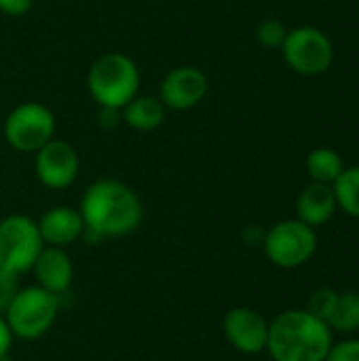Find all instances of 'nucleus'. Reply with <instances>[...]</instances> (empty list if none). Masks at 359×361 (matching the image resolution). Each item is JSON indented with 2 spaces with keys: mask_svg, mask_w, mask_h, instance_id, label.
Returning a JSON list of instances; mask_svg holds the SVG:
<instances>
[{
  "mask_svg": "<svg viewBox=\"0 0 359 361\" xmlns=\"http://www.w3.org/2000/svg\"><path fill=\"white\" fill-rule=\"evenodd\" d=\"M328 326L341 334L359 332V292L351 290L339 294V305Z\"/></svg>",
  "mask_w": 359,
  "mask_h": 361,
  "instance_id": "nucleus-18",
  "label": "nucleus"
},
{
  "mask_svg": "<svg viewBox=\"0 0 359 361\" xmlns=\"http://www.w3.org/2000/svg\"><path fill=\"white\" fill-rule=\"evenodd\" d=\"M336 212V197L330 184L311 182L303 188L296 201V216L300 222L309 224L311 228H317L326 224Z\"/></svg>",
  "mask_w": 359,
  "mask_h": 361,
  "instance_id": "nucleus-14",
  "label": "nucleus"
},
{
  "mask_svg": "<svg viewBox=\"0 0 359 361\" xmlns=\"http://www.w3.org/2000/svg\"><path fill=\"white\" fill-rule=\"evenodd\" d=\"M42 243L53 247H66L85 235V220L78 209L57 205L47 209L36 222Z\"/></svg>",
  "mask_w": 359,
  "mask_h": 361,
  "instance_id": "nucleus-12",
  "label": "nucleus"
},
{
  "mask_svg": "<svg viewBox=\"0 0 359 361\" xmlns=\"http://www.w3.org/2000/svg\"><path fill=\"white\" fill-rule=\"evenodd\" d=\"M332 345V328L307 309L286 311L269 324L267 351L273 361H326Z\"/></svg>",
  "mask_w": 359,
  "mask_h": 361,
  "instance_id": "nucleus-2",
  "label": "nucleus"
},
{
  "mask_svg": "<svg viewBox=\"0 0 359 361\" xmlns=\"http://www.w3.org/2000/svg\"><path fill=\"white\" fill-rule=\"evenodd\" d=\"M34 6V0H0V13L8 17H21Z\"/></svg>",
  "mask_w": 359,
  "mask_h": 361,
  "instance_id": "nucleus-23",
  "label": "nucleus"
},
{
  "mask_svg": "<svg viewBox=\"0 0 359 361\" xmlns=\"http://www.w3.org/2000/svg\"><path fill=\"white\" fill-rule=\"evenodd\" d=\"M326 361H359V338H347L332 345Z\"/></svg>",
  "mask_w": 359,
  "mask_h": 361,
  "instance_id": "nucleus-21",
  "label": "nucleus"
},
{
  "mask_svg": "<svg viewBox=\"0 0 359 361\" xmlns=\"http://www.w3.org/2000/svg\"><path fill=\"white\" fill-rule=\"evenodd\" d=\"M140 68L123 53H104L87 74V89L99 108L123 110L140 91Z\"/></svg>",
  "mask_w": 359,
  "mask_h": 361,
  "instance_id": "nucleus-3",
  "label": "nucleus"
},
{
  "mask_svg": "<svg viewBox=\"0 0 359 361\" xmlns=\"http://www.w3.org/2000/svg\"><path fill=\"white\" fill-rule=\"evenodd\" d=\"M13 338H15V336H13V332H11V328H8L4 315H0V360L8 353Z\"/></svg>",
  "mask_w": 359,
  "mask_h": 361,
  "instance_id": "nucleus-25",
  "label": "nucleus"
},
{
  "mask_svg": "<svg viewBox=\"0 0 359 361\" xmlns=\"http://www.w3.org/2000/svg\"><path fill=\"white\" fill-rule=\"evenodd\" d=\"M44 243L36 220L23 214H11L0 220V269L13 275L32 271Z\"/></svg>",
  "mask_w": 359,
  "mask_h": 361,
  "instance_id": "nucleus-6",
  "label": "nucleus"
},
{
  "mask_svg": "<svg viewBox=\"0 0 359 361\" xmlns=\"http://www.w3.org/2000/svg\"><path fill=\"white\" fill-rule=\"evenodd\" d=\"M339 294L336 290L332 288H322L317 292H313V296L309 298V305H307V311L311 315H315L317 319L330 324L334 311H336V305H339Z\"/></svg>",
  "mask_w": 359,
  "mask_h": 361,
  "instance_id": "nucleus-19",
  "label": "nucleus"
},
{
  "mask_svg": "<svg viewBox=\"0 0 359 361\" xmlns=\"http://www.w3.org/2000/svg\"><path fill=\"white\" fill-rule=\"evenodd\" d=\"M32 271L38 279V286L57 296L70 288L74 277V267L70 256L66 254L63 247H53V245L42 247Z\"/></svg>",
  "mask_w": 359,
  "mask_h": 361,
  "instance_id": "nucleus-13",
  "label": "nucleus"
},
{
  "mask_svg": "<svg viewBox=\"0 0 359 361\" xmlns=\"http://www.w3.org/2000/svg\"><path fill=\"white\" fill-rule=\"evenodd\" d=\"M281 51L288 66L305 76H315L326 72L334 59L332 40L322 30L311 25L290 30L281 44Z\"/></svg>",
  "mask_w": 359,
  "mask_h": 361,
  "instance_id": "nucleus-8",
  "label": "nucleus"
},
{
  "mask_svg": "<svg viewBox=\"0 0 359 361\" xmlns=\"http://www.w3.org/2000/svg\"><path fill=\"white\" fill-rule=\"evenodd\" d=\"M336 207H341L347 216L359 218V165L345 167L339 180L332 184Z\"/></svg>",
  "mask_w": 359,
  "mask_h": 361,
  "instance_id": "nucleus-17",
  "label": "nucleus"
},
{
  "mask_svg": "<svg viewBox=\"0 0 359 361\" xmlns=\"http://www.w3.org/2000/svg\"><path fill=\"white\" fill-rule=\"evenodd\" d=\"M288 27L284 21L279 19H264L258 27H256V38L262 47L267 49H281L286 36H288Z\"/></svg>",
  "mask_w": 359,
  "mask_h": 361,
  "instance_id": "nucleus-20",
  "label": "nucleus"
},
{
  "mask_svg": "<svg viewBox=\"0 0 359 361\" xmlns=\"http://www.w3.org/2000/svg\"><path fill=\"white\" fill-rule=\"evenodd\" d=\"M34 154H36L34 159L36 178L40 180L42 186L51 190H63L70 184H74V180L78 178L80 159L72 144L53 137Z\"/></svg>",
  "mask_w": 359,
  "mask_h": 361,
  "instance_id": "nucleus-9",
  "label": "nucleus"
},
{
  "mask_svg": "<svg viewBox=\"0 0 359 361\" xmlns=\"http://www.w3.org/2000/svg\"><path fill=\"white\" fill-rule=\"evenodd\" d=\"M267 258L279 269H298L317 252L315 228L296 220H284L271 226L262 237Z\"/></svg>",
  "mask_w": 359,
  "mask_h": 361,
  "instance_id": "nucleus-7",
  "label": "nucleus"
},
{
  "mask_svg": "<svg viewBox=\"0 0 359 361\" xmlns=\"http://www.w3.org/2000/svg\"><path fill=\"white\" fill-rule=\"evenodd\" d=\"M222 332L226 341L245 355H258L267 351L269 322L254 309L235 307L222 319Z\"/></svg>",
  "mask_w": 359,
  "mask_h": 361,
  "instance_id": "nucleus-11",
  "label": "nucleus"
},
{
  "mask_svg": "<svg viewBox=\"0 0 359 361\" xmlns=\"http://www.w3.org/2000/svg\"><path fill=\"white\" fill-rule=\"evenodd\" d=\"M57 121L49 106L25 102L13 108L2 125L6 144L17 152H36L55 137Z\"/></svg>",
  "mask_w": 359,
  "mask_h": 361,
  "instance_id": "nucleus-5",
  "label": "nucleus"
},
{
  "mask_svg": "<svg viewBox=\"0 0 359 361\" xmlns=\"http://www.w3.org/2000/svg\"><path fill=\"white\" fill-rule=\"evenodd\" d=\"M343 169H345V163L341 154L332 148H315L307 157V173L311 176L313 182L332 186L343 173Z\"/></svg>",
  "mask_w": 359,
  "mask_h": 361,
  "instance_id": "nucleus-16",
  "label": "nucleus"
},
{
  "mask_svg": "<svg viewBox=\"0 0 359 361\" xmlns=\"http://www.w3.org/2000/svg\"><path fill=\"white\" fill-rule=\"evenodd\" d=\"M57 313L59 296L47 292L40 286H30L17 290L8 309L4 311V319L13 336L23 341H36L53 328Z\"/></svg>",
  "mask_w": 359,
  "mask_h": 361,
  "instance_id": "nucleus-4",
  "label": "nucleus"
},
{
  "mask_svg": "<svg viewBox=\"0 0 359 361\" xmlns=\"http://www.w3.org/2000/svg\"><path fill=\"white\" fill-rule=\"evenodd\" d=\"M85 220V237H125L133 233L144 216L142 201L127 184L106 178L93 182L78 207Z\"/></svg>",
  "mask_w": 359,
  "mask_h": 361,
  "instance_id": "nucleus-1",
  "label": "nucleus"
},
{
  "mask_svg": "<svg viewBox=\"0 0 359 361\" xmlns=\"http://www.w3.org/2000/svg\"><path fill=\"white\" fill-rule=\"evenodd\" d=\"M121 121H123L121 110H116V108H99V123H102L104 129H112Z\"/></svg>",
  "mask_w": 359,
  "mask_h": 361,
  "instance_id": "nucleus-24",
  "label": "nucleus"
},
{
  "mask_svg": "<svg viewBox=\"0 0 359 361\" xmlns=\"http://www.w3.org/2000/svg\"><path fill=\"white\" fill-rule=\"evenodd\" d=\"M209 91V80L195 66H178L165 74L159 87V99L167 110L184 112L199 106Z\"/></svg>",
  "mask_w": 359,
  "mask_h": 361,
  "instance_id": "nucleus-10",
  "label": "nucleus"
},
{
  "mask_svg": "<svg viewBox=\"0 0 359 361\" xmlns=\"http://www.w3.org/2000/svg\"><path fill=\"white\" fill-rule=\"evenodd\" d=\"M167 114V108L163 106V102L159 97L152 95H135L123 110L121 116L123 121L135 129V131H154L163 125Z\"/></svg>",
  "mask_w": 359,
  "mask_h": 361,
  "instance_id": "nucleus-15",
  "label": "nucleus"
},
{
  "mask_svg": "<svg viewBox=\"0 0 359 361\" xmlns=\"http://www.w3.org/2000/svg\"><path fill=\"white\" fill-rule=\"evenodd\" d=\"M17 290H19L17 275L0 269V315L8 309V305H11L13 296L17 294Z\"/></svg>",
  "mask_w": 359,
  "mask_h": 361,
  "instance_id": "nucleus-22",
  "label": "nucleus"
}]
</instances>
